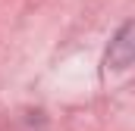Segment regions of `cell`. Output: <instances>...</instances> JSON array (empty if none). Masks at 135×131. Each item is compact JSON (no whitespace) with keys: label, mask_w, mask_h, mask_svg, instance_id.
Here are the masks:
<instances>
[{"label":"cell","mask_w":135,"mask_h":131,"mask_svg":"<svg viewBox=\"0 0 135 131\" xmlns=\"http://www.w3.org/2000/svg\"><path fill=\"white\" fill-rule=\"evenodd\" d=\"M129 63H132V25H123L119 37L110 47V66L113 69H126Z\"/></svg>","instance_id":"cell-1"}]
</instances>
